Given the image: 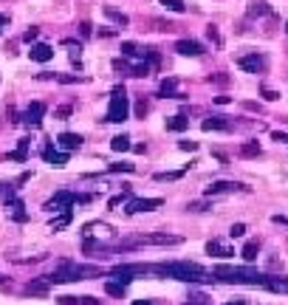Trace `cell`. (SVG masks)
<instances>
[{
  "mask_svg": "<svg viewBox=\"0 0 288 305\" xmlns=\"http://www.w3.org/2000/svg\"><path fill=\"white\" fill-rule=\"evenodd\" d=\"M238 68L249 73H263L266 71V60L260 54H246V57H238Z\"/></svg>",
  "mask_w": 288,
  "mask_h": 305,
  "instance_id": "9",
  "label": "cell"
},
{
  "mask_svg": "<svg viewBox=\"0 0 288 305\" xmlns=\"http://www.w3.org/2000/svg\"><path fill=\"white\" fill-rule=\"evenodd\" d=\"M130 116V99H127V91H124V85H116L111 93V105H108V116H104V122H124V119Z\"/></svg>",
  "mask_w": 288,
  "mask_h": 305,
  "instance_id": "3",
  "label": "cell"
},
{
  "mask_svg": "<svg viewBox=\"0 0 288 305\" xmlns=\"http://www.w3.org/2000/svg\"><path fill=\"white\" fill-rule=\"evenodd\" d=\"M104 17H111L116 26H127L130 20H127V14H122V12H116L113 6H104Z\"/></svg>",
  "mask_w": 288,
  "mask_h": 305,
  "instance_id": "23",
  "label": "cell"
},
{
  "mask_svg": "<svg viewBox=\"0 0 288 305\" xmlns=\"http://www.w3.org/2000/svg\"><path fill=\"white\" fill-rule=\"evenodd\" d=\"M175 51H178V54H184V57H201L203 54V45L198 43V40H178Z\"/></svg>",
  "mask_w": 288,
  "mask_h": 305,
  "instance_id": "11",
  "label": "cell"
},
{
  "mask_svg": "<svg viewBox=\"0 0 288 305\" xmlns=\"http://www.w3.org/2000/svg\"><path fill=\"white\" fill-rule=\"evenodd\" d=\"M60 305H99L96 297H60Z\"/></svg>",
  "mask_w": 288,
  "mask_h": 305,
  "instance_id": "21",
  "label": "cell"
},
{
  "mask_svg": "<svg viewBox=\"0 0 288 305\" xmlns=\"http://www.w3.org/2000/svg\"><path fill=\"white\" fill-rule=\"evenodd\" d=\"M229 235H232V238H243V235H246V226H243V223H234L232 229H229Z\"/></svg>",
  "mask_w": 288,
  "mask_h": 305,
  "instance_id": "35",
  "label": "cell"
},
{
  "mask_svg": "<svg viewBox=\"0 0 288 305\" xmlns=\"http://www.w3.org/2000/svg\"><path fill=\"white\" fill-rule=\"evenodd\" d=\"M150 271L164 274V277H172V280H184V283H206V280H212V274H209L206 269H201L198 263H187V260L155 263V266H150Z\"/></svg>",
  "mask_w": 288,
  "mask_h": 305,
  "instance_id": "1",
  "label": "cell"
},
{
  "mask_svg": "<svg viewBox=\"0 0 288 305\" xmlns=\"http://www.w3.org/2000/svg\"><path fill=\"white\" fill-rule=\"evenodd\" d=\"M187 128H190V119L181 116V113H178V116H170V119H167V130H172V133H184Z\"/></svg>",
  "mask_w": 288,
  "mask_h": 305,
  "instance_id": "18",
  "label": "cell"
},
{
  "mask_svg": "<svg viewBox=\"0 0 288 305\" xmlns=\"http://www.w3.org/2000/svg\"><path fill=\"white\" fill-rule=\"evenodd\" d=\"M215 280L221 283H238V286H266V277L269 274H260L257 269H246V266H218L212 271Z\"/></svg>",
  "mask_w": 288,
  "mask_h": 305,
  "instance_id": "2",
  "label": "cell"
},
{
  "mask_svg": "<svg viewBox=\"0 0 288 305\" xmlns=\"http://www.w3.org/2000/svg\"><path fill=\"white\" fill-rule=\"evenodd\" d=\"M99 232H111V229H108L104 223H88L85 229H82V235H85V238H91V235H99Z\"/></svg>",
  "mask_w": 288,
  "mask_h": 305,
  "instance_id": "29",
  "label": "cell"
},
{
  "mask_svg": "<svg viewBox=\"0 0 288 305\" xmlns=\"http://www.w3.org/2000/svg\"><path fill=\"white\" fill-rule=\"evenodd\" d=\"M76 201H80L76 192H71V189H60V192L54 195V201L45 204V209H51V212H65V209H71Z\"/></svg>",
  "mask_w": 288,
  "mask_h": 305,
  "instance_id": "6",
  "label": "cell"
},
{
  "mask_svg": "<svg viewBox=\"0 0 288 305\" xmlns=\"http://www.w3.org/2000/svg\"><path fill=\"white\" fill-rule=\"evenodd\" d=\"M136 167L133 164H111L108 167V172H133Z\"/></svg>",
  "mask_w": 288,
  "mask_h": 305,
  "instance_id": "33",
  "label": "cell"
},
{
  "mask_svg": "<svg viewBox=\"0 0 288 305\" xmlns=\"http://www.w3.org/2000/svg\"><path fill=\"white\" fill-rule=\"evenodd\" d=\"M266 288L269 291H277V294H288V280H282V277H266Z\"/></svg>",
  "mask_w": 288,
  "mask_h": 305,
  "instance_id": "20",
  "label": "cell"
},
{
  "mask_svg": "<svg viewBox=\"0 0 288 305\" xmlns=\"http://www.w3.org/2000/svg\"><path fill=\"white\" fill-rule=\"evenodd\" d=\"M201 128L203 130H229V128H232V122H229L226 116H209V119H203Z\"/></svg>",
  "mask_w": 288,
  "mask_h": 305,
  "instance_id": "17",
  "label": "cell"
},
{
  "mask_svg": "<svg viewBox=\"0 0 288 305\" xmlns=\"http://www.w3.org/2000/svg\"><path fill=\"white\" fill-rule=\"evenodd\" d=\"M178 147H181V150H198V141H181Z\"/></svg>",
  "mask_w": 288,
  "mask_h": 305,
  "instance_id": "41",
  "label": "cell"
},
{
  "mask_svg": "<svg viewBox=\"0 0 288 305\" xmlns=\"http://www.w3.org/2000/svg\"><path fill=\"white\" fill-rule=\"evenodd\" d=\"M285 31H288V23H285Z\"/></svg>",
  "mask_w": 288,
  "mask_h": 305,
  "instance_id": "46",
  "label": "cell"
},
{
  "mask_svg": "<svg viewBox=\"0 0 288 305\" xmlns=\"http://www.w3.org/2000/svg\"><path fill=\"white\" fill-rule=\"evenodd\" d=\"M29 57L34 62H48L51 57H54V48H51L48 43H34V45H31V51H29Z\"/></svg>",
  "mask_w": 288,
  "mask_h": 305,
  "instance_id": "14",
  "label": "cell"
},
{
  "mask_svg": "<svg viewBox=\"0 0 288 305\" xmlns=\"http://www.w3.org/2000/svg\"><path fill=\"white\" fill-rule=\"evenodd\" d=\"M57 116H60V119L71 116V108H68V105H62V108H60V110H57Z\"/></svg>",
  "mask_w": 288,
  "mask_h": 305,
  "instance_id": "42",
  "label": "cell"
},
{
  "mask_svg": "<svg viewBox=\"0 0 288 305\" xmlns=\"http://www.w3.org/2000/svg\"><path fill=\"white\" fill-rule=\"evenodd\" d=\"M80 31H82V37H91L93 26H91V23H88V20H85V23H82V26H80Z\"/></svg>",
  "mask_w": 288,
  "mask_h": 305,
  "instance_id": "40",
  "label": "cell"
},
{
  "mask_svg": "<svg viewBox=\"0 0 288 305\" xmlns=\"http://www.w3.org/2000/svg\"><path fill=\"white\" fill-rule=\"evenodd\" d=\"M263 14H271L269 3H251V9H249V17H263Z\"/></svg>",
  "mask_w": 288,
  "mask_h": 305,
  "instance_id": "28",
  "label": "cell"
},
{
  "mask_svg": "<svg viewBox=\"0 0 288 305\" xmlns=\"http://www.w3.org/2000/svg\"><path fill=\"white\" fill-rule=\"evenodd\" d=\"M226 305H246V299H234V302H226Z\"/></svg>",
  "mask_w": 288,
  "mask_h": 305,
  "instance_id": "45",
  "label": "cell"
},
{
  "mask_svg": "<svg viewBox=\"0 0 288 305\" xmlns=\"http://www.w3.org/2000/svg\"><path fill=\"white\" fill-rule=\"evenodd\" d=\"M43 159L48 161V164H54V167H65L68 164V152H60L54 144H48V147H43Z\"/></svg>",
  "mask_w": 288,
  "mask_h": 305,
  "instance_id": "12",
  "label": "cell"
},
{
  "mask_svg": "<svg viewBox=\"0 0 288 305\" xmlns=\"http://www.w3.org/2000/svg\"><path fill=\"white\" fill-rule=\"evenodd\" d=\"M161 93H164V96H172V99H187L184 93H178V80H175V77L161 80Z\"/></svg>",
  "mask_w": 288,
  "mask_h": 305,
  "instance_id": "16",
  "label": "cell"
},
{
  "mask_svg": "<svg viewBox=\"0 0 288 305\" xmlns=\"http://www.w3.org/2000/svg\"><path fill=\"white\" fill-rule=\"evenodd\" d=\"M29 144H31V139H20V144H17V150L9 156L12 161H25V152H29Z\"/></svg>",
  "mask_w": 288,
  "mask_h": 305,
  "instance_id": "24",
  "label": "cell"
},
{
  "mask_svg": "<svg viewBox=\"0 0 288 305\" xmlns=\"http://www.w3.org/2000/svg\"><path fill=\"white\" fill-rule=\"evenodd\" d=\"M240 156H243V159H254V156H260V144H257V141H246V144L240 147Z\"/></svg>",
  "mask_w": 288,
  "mask_h": 305,
  "instance_id": "25",
  "label": "cell"
},
{
  "mask_svg": "<svg viewBox=\"0 0 288 305\" xmlns=\"http://www.w3.org/2000/svg\"><path fill=\"white\" fill-rule=\"evenodd\" d=\"M48 286H51L48 277H40V280H31L25 291H29V294H48Z\"/></svg>",
  "mask_w": 288,
  "mask_h": 305,
  "instance_id": "22",
  "label": "cell"
},
{
  "mask_svg": "<svg viewBox=\"0 0 288 305\" xmlns=\"http://www.w3.org/2000/svg\"><path fill=\"white\" fill-rule=\"evenodd\" d=\"M6 23H9V20H6V14H0V31L6 29Z\"/></svg>",
  "mask_w": 288,
  "mask_h": 305,
  "instance_id": "43",
  "label": "cell"
},
{
  "mask_svg": "<svg viewBox=\"0 0 288 305\" xmlns=\"http://www.w3.org/2000/svg\"><path fill=\"white\" fill-rule=\"evenodd\" d=\"M124 288H127V286H122V283H116V280H108V283H104V291L111 294V297H122Z\"/></svg>",
  "mask_w": 288,
  "mask_h": 305,
  "instance_id": "27",
  "label": "cell"
},
{
  "mask_svg": "<svg viewBox=\"0 0 288 305\" xmlns=\"http://www.w3.org/2000/svg\"><path fill=\"white\" fill-rule=\"evenodd\" d=\"M161 198H133V201H127V207H124V212L127 215H136V212H153V209L161 207Z\"/></svg>",
  "mask_w": 288,
  "mask_h": 305,
  "instance_id": "8",
  "label": "cell"
},
{
  "mask_svg": "<svg viewBox=\"0 0 288 305\" xmlns=\"http://www.w3.org/2000/svg\"><path fill=\"white\" fill-rule=\"evenodd\" d=\"M37 37H40V29H34V26H31V29L25 31V34H23V40H25V43H34Z\"/></svg>",
  "mask_w": 288,
  "mask_h": 305,
  "instance_id": "34",
  "label": "cell"
},
{
  "mask_svg": "<svg viewBox=\"0 0 288 305\" xmlns=\"http://www.w3.org/2000/svg\"><path fill=\"white\" fill-rule=\"evenodd\" d=\"M206 34H209V40H212V43H221V37H218V29H215V26H209Z\"/></svg>",
  "mask_w": 288,
  "mask_h": 305,
  "instance_id": "39",
  "label": "cell"
},
{
  "mask_svg": "<svg viewBox=\"0 0 288 305\" xmlns=\"http://www.w3.org/2000/svg\"><path fill=\"white\" fill-rule=\"evenodd\" d=\"M57 144H60L65 152L80 150V147H82V136L80 133H60V136H57Z\"/></svg>",
  "mask_w": 288,
  "mask_h": 305,
  "instance_id": "13",
  "label": "cell"
},
{
  "mask_svg": "<svg viewBox=\"0 0 288 305\" xmlns=\"http://www.w3.org/2000/svg\"><path fill=\"white\" fill-rule=\"evenodd\" d=\"M178 243H181V238H175V235H167V232H161V235H144V238L127 240V243H122V246L127 249V246H178Z\"/></svg>",
  "mask_w": 288,
  "mask_h": 305,
  "instance_id": "5",
  "label": "cell"
},
{
  "mask_svg": "<svg viewBox=\"0 0 288 305\" xmlns=\"http://www.w3.org/2000/svg\"><path fill=\"white\" fill-rule=\"evenodd\" d=\"M161 6L170 9V12H178V14H181V12L187 9V3H184V0H161Z\"/></svg>",
  "mask_w": 288,
  "mask_h": 305,
  "instance_id": "31",
  "label": "cell"
},
{
  "mask_svg": "<svg viewBox=\"0 0 288 305\" xmlns=\"http://www.w3.org/2000/svg\"><path fill=\"white\" fill-rule=\"evenodd\" d=\"M91 274H102L96 266H76V263H62L60 271L48 274V283H74V280H85Z\"/></svg>",
  "mask_w": 288,
  "mask_h": 305,
  "instance_id": "4",
  "label": "cell"
},
{
  "mask_svg": "<svg viewBox=\"0 0 288 305\" xmlns=\"http://www.w3.org/2000/svg\"><path fill=\"white\" fill-rule=\"evenodd\" d=\"M229 192H249V187H243V184H238V181H215L206 187L203 195L215 198V195H229Z\"/></svg>",
  "mask_w": 288,
  "mask_h": 305,
  "instance_id": "7",
  "label": "cell"
},
{
  "mask_svg": "<svg viewBox=\"0 0 288 305\" xmlns=\"http://www.w3.org/2000/svg\"><path fill=\"white\" fill-rule=\"evenodd\" d=\"M263 99L274 102V99H280V93H277V91H271V88H263Z\"/></svg>",
  "mask_w": 288,
  "mask_h": 305,
  "instance_id": "37",
  "label": "cell"
},
{
  "mask_svg": "<svg viewBox=\"0 0 288 305\" xmlns=\"http://www.w3.org/2000/svg\"><path fill=\"white\" fill-rule=\"evenodd\" d=\"M240 255H243V260H246V263L257 260V255H260V243H257V240H246V246L240 249Z\"/></svg>",
  "mask_w": 288,
  "mask_h": 305,
  "instance_id": "19",
  "label": "cell"
},
{
  "mask_svg": "<svg viewBox=\"0 0 288 305\" xmlns=\"http://www.w3.org/2000/svg\"><path fill=\"white\" fill-rule=\"evenodd\" d=\"M0 187H6V184H0Z\"/></svg>",
  "mask_w": 288,
  "mask_h": 305,
  "instance_id": "47",
  "label": "cell"
},
{
  "mask_svg": "<svg viewBox=\"0 0 288 305\" xmlns=\"http://www.w3.org/2000/svg\"><path fill=\"white\" fill-rule=\"evenodd\" d=\"M71 215H74V212H71V209H65V212H62L57 220H51V226H54V232H57V229H62V226H68V223H71Z\"/></svg>",
  "mask_w": 288,
  "mask_h": 305,
  "instance_id": "32",
  "label": "cell"
},
{
  "mask_svg": "<svg viewBox=\"0 0 288 305\" xmlns=\"http://www.w3.org/2000/svg\"><path fill=\"white\" fill-rule=\"evenodd\" d=\"M136 113L144 119V113H147V102H144V99H139V105H136Z\"/></svg>",
  "mask_w": 288,
  "mask_h": 305,
  "instance_id": "38",
  "label": "cell"
},
{
  "mask_svg": "<svg viewBox=\"0 0 288 305\" xmlns=\"http://www.w3.org/2000/svg\"><path fill=\"white\" fill-rule=\"evenodd\" d=\"M43 116H45V105L43 102H31L29 108H25V113H23V122L29 124V128H40Z\"/></svg>",
  "mask_w": 288,
  "mask_h": 305,
  "instance_id": "10",
  "label": "cell"
},
{
  "mask_svg": "<svg viewBox=\"0 0 288 305\" xmlns=\"http://www.w3.org/2000/svg\"><path fill=\"white\" fill-rule=\"evenodd\" d=\"M187 170H172V172H155V181H178Z\"/></svg>",
  "mask_w": 288,
  "mask_h": 305,
  "instance_id": "30",
  "label": "cell"
},
{
  "mask_svg": "<svg viewBox=\"0 0 288 305\" xmlns=\"http://www.w3.org/2000/svg\"><path fill=\"white\" fill-rule=\"evenodd\" d=\"M111 147H113L116 152H127L133 144H130V139H127V136H116V139L111 141Z\"/></svg>",
  "mask_w": 288,
  "mask_h": 305,
  "instance_id": "26",
  "label": "cell"
},
{
  "mask_svg": "<svg viewBox=\"0 0 288 305\" xmlns=\"http://www.w3.org/2000/svg\"><path fill=\"white\" fill-rule=\"evenodd\" d=\"M187 209H190V212H206L209 207H206V204H203V201H192V204H190V207H187Z\"/></svg>",
  "mask_w": 288,
  "mask_h": 305,
  "instance_id": "36",
  "label": "cell"
},
{
  "mask_svg": "<svg viewBox=\"0 0 288 305\" xmlns=\"http://www.w3.org/2000/svg\"><path fill=\"white\" fill-rule=\"evenodd\" d=\"M133 305H153V302H150V299H136Z\"/></svg>",
  "mask_w": 288,
  "mask_h": 305,
  "instance_id": "44",
  "label": "cell"
},
{
  "mask_svg": "<svg viewBox=\"0 0 288 305\" xmlns=\"http://www.w3.org/2000/svg\"><path fill=\"white\" fill-rule=\"evenodd\" d=\"M206 251H209L212 257H221V260H226V257L234 255V251L229 249V246H223L221 240H209V243H206Z\"/></svg>",
  "mask_w": 288,
  "mask_h": 305,
  "instance_id": "15",
  "label": "cell"
}]
</instances>
